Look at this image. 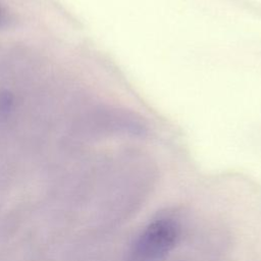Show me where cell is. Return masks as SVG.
<instances>
[{"label": "cell", "mask_w": 261, "mask_h": 261, "mask_svg": "<svg viewBox=\"0 0 261 261\" xmlns=\"http://www.w3.org/2000/svg\"><path fill=\"white\" fill-rule=\"evenodd\" d=\"M180 228L176 221L161 218L150 222L136 239L130 261H156L167 255L177 244Z\"/></svg>", "instance_id": "6da1fadb"}]
</instances>
